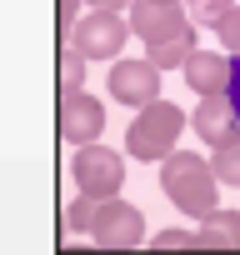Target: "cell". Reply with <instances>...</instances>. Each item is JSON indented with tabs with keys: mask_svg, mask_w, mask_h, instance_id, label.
<instances>
[{
	"mask_svg": "<svg viewBox=\"0 0 240 255\" xmlns=\"http://www.w3.org/2000/svg\"><path fill=\"white\" fill-rule=\"evenodd\" d=\"M160 190L175 200V210H185V215H210L220 200H215V190H220V180H215V170L200 160V155H190V150H170L165 155V165H160Z\"/></svg>",
	"mask_w": 240,
	"mask_h": 255,
	"instance_id": "6da1fadb",
	"label": "cell"
},
{
	"mask_svg": "<svg viewBox=\"0 0 240 255\" xmlns=\"http://www.w3.org/2000/svg\"><path fill=\"white\" fill-rule=\"evenodd\" d=\"M180 130H185V110L170 105V100H150V105H140L135 125L125 130V150L135 160H165L175 150Z\"/></svg>",
	"mask_w": 240,
	"mask_h": 255,
	"instance_id": "7a4b0ae2",
	"label": "cell"
},
{
	"mask_svg": "<svg viewBox=\"0 0 240 255\" xmlns=\"http://www.w3.org/2000/svg\"><path fill=\"white\" fill-rule=\"evenodd\" d=\"M125 20H120L115 10H90V15H80L70 30H65V50H75V55H85V60H110L120 45H125Z\"/></svg>",
	"mask_w": 240,
	"mask_h": 255,
	"instance_id": "3957f363",
	"label": "cell"
},
{
	"mask_svg": "<svg viewBox=\"0 0 240 255\" xmlns=\"http://www.w3.org/2000/svg\"><path fill=\"white\" fill-rule=\"evenodd\" d=\"M70 175H75V185H80V195H90V200H110V195H120V180H125V160H120L115 150H105V145H80V155L70 160Z\"/></svg>",
	"mask_w": 240,
	"mask_h": 255,
	"instance_id": "277c9868",
	"label": "cell"
},
{
	"mask_svg": "<svg viewBox=\"0 0 240 255\" xmlns=\"http://www.w3.org/2000/svg\"><path fill=\"white\" fill-rule=\"evenodd\" d=\"M90 240L105 245V250H130L145 240V220L135 205H125L120 195L110 200H95V215H90Z\"/></svg>",
	"mask_w": 240,
	"mask_h": 255,
	"instance_id": "5b68a950",
	"label": "cell"
},
{
	"mask_svg": "<svg viewBox=\"0 0 240 255\" xmlns=\"http://www.w3.org/2000/svg\"><path fill=\"white\" fill-rule=\"evenodd\" d=\"M130 35H140L145 45H160L180 30H190L185 20V5H175V0H130V15H125Z\"/></svg>",
	"mask_w": 240,
	"mask_h": 255,
	"instance_id": "8992f818",
	"label": "cell"
},
{
	"mask_svg": "<svg viewBox=\"0 0 240 255\" xmlns=\"http://www.w3.org/2000/svg\"><path fill=\"white\" fill-rule=\"evenodd\" d=\"M105 130V105L85 90H60V135L70 145H90Z\"/></svg>",
	"mask_w": 240,
	"mask_h": 255,
	"instance_id": "52a82bcc",
	"label": "cell"
},
{
	"mask_svg": "<svg viewBox=\"0 0 240 255\" xmlns=\"http://www.w3.org/2000/svg\"><path fill=\"white\" fill-rule=\"evenodd\" d=\"M110 95L120 100V105H150V100H160V70L150 65V60H115L110 65Z\"/></svg>",
	"mask_w": 240,
	"mask_h": 255,
	"instance_id": "ba28073f",
	"label": "cell"
},
{
	"mask_svg": "<svg viewBox=\"0 0 240 255\" xmlns=\"http://www.w3.org/2000/svg\"><path fill=\"white\" fill-rule=\"evenodd\" d=\"M190 125H195V135H200L210 150L240 135V115H235V105H230L225 95H200V110L190 115Z\"/></svg>",
	"mask_w": 240,
	"mask_h": 255,
	"instance_id": "9c48e42d",
	"label": "cell"
},
{
	"mask_svg": "<svg viewBox=\"0 0 240 255\" xmlns=\"http://www.w3.org/2000/svg\"><path fill=\"white\" fill-rule=\"evenodd\" d=\"M185 70V85L195 90V95H225V80H230V55H220V50H190V60L180 65Z\"/></svg>",
	"mask_w": 240,
	"mask_h": 255,
	"instance_id": "30bf717a",
	"label": "cell"
},
{
	"mask_svg": "<svg viewBox=\"0 0 240 255\" xmlns=\"http://www.w3.org/2000/svg\"><path fill=\"white\" fill-rule=\"evenodd\" d=\"M195 240H200V245H210V250H240V210L215 205L210 215H200Z\"/></svg>",
	"mask_w": 240,
	"mask_h": 255,
	"instance_id": "8fae6325",
	"label": "cell"
},
{
	"mask_svg": "<svg viewBox=\"0 0 240 255\" xmlns=\"http://www.w3.org/2000/svg\"><path fill=\"white\" fill-rule=\"evenodd\" d=\"M190 50H195V25L180 30V35H170V40H160V45H145V60L155 70H175V65L190 60Z\"/></svg>",
	"mask_w": 240,
	"mask_h": 255,
	"instance_id": "7c38bea8",
	"label": "cell"
},
{
	"mask_svg": "<svg viewBox=\"0 0 240 255\" xmlns=\"http://www.w3.org/2000/svg\"><path fill=\"white\" fill-rule=\"evenodd\" d=\"M210 170H215V180H220V185H235V190H240V135H235V140H225V145H215Z\"/></svg>",
	"mask_w": 240,
	"mask_h": 255,
	"instance_id": "4fadbf2b",
	"label": "cell"
},
{
	"mask_svg": "<svg viewBox=\"0 0 240 255\" xmlns=\"http://www.w3.org/2000/svg\"><path fill=\"white\" fill-rule=\"evenodd\" d=\"M185 20L195 25V30H215L225 15H230V5H235V0H185Z\"/></svg>",
	"mask_w": 240,
	"mask_h": 255,
	"instance_id": "5bb4252c",
	"label": "cell"
},
{
	"mask_svg": "<svg viewBox=\"0 0 240 255\" xmlns=\"http://www.w3.org/2000/svg\"><path fill=\"white\" fill-rule=\"evenodd\" d=\"M80 85H85V55L65 50L60 55V90H80Z\"/></svg>",
	"mask_w": 240,
	"mask_h": 255,
	"instance_id": "9a60e30c",
	"label": "cell"
},
{
	"mask_svg": "<svg viewBox=\"0 0 240 255\" xmlns=\"http://www.w3.org/2000/svg\"><path fill=\"white\" fill-rule=\"evenodd\" d=\"M215 30H220V45H225V55H240V0L230 5V15H225Z\"/></svg>",
	"mask_w": 240,
	"mask_h": 255,
	"instance_id": "2e32d148",
	"label": "cell"
},
{
	"mask_svg": "<svg viewBox=\"0 0 240 255\" xmlns=\"http://www.w3.org/2000/svg\"><path fill=\"white\" fill-rule=\"evenodd\" d=\"M90 215H95V200H90V195H80V200L65 210V230H90Z\"/></svg>",
	"mask_w": 240,
	"mask_h": 255,
	"instance_id": "e0dca14e",
	"label": "cell"
},
{
	"mask_svg": "<svg viewBox=\"0 0 240 255\" xmlns=\"http://www.w3.org/2000/svg\"><path fill=\"white\" fill-rule=\"evenodd\" d=\"M195 230H160L155 235V250H195Z\"/></svg>",
	"mask_w": 240,
	"mask_h": 255,
	"instance_id": "ac0fdd59",
	"label": "cell"
},
{
	"mask_svg": "<svg viewBox=\"0 0 240 255\" xmlns=\"http://www.w3.org/2000/svg\"><path fill=\"white\" fill-rule=\"evenodd\" d=\"M225 100L235 105V115H240V55H230V80H225Z\"/></svg>",
	"mask_w": 240,
	"mask_h": 255,
	"instance_id": "d6986e66",
	"label": "cell"
},
{
	"mask_svg": "<svg viewBox=\"0 0 240 255\" xmlns=\"http://www.w3.org/2000/svg\"><path fill=\"white\" fill-rule=\"evenodd\" d=\"M80 5H85V0H60V25H65V30L80 20Z\"/></svg>",
	"mask_w": 240,
	"mask_h": 255,
	"instance_id": "ffe728a7",
	"label": "cell"
},
{
	"mask_svg": "<svg viewBox=\"0 0 240 255\" xmlns=\"http://www.w3.org/2000/svg\"><path fill=\"white\" fill-rule=\"evenodd\" d=\"M90 5H95V10H115V15H120V5H130V0H90Z\"/></svg>",
	"mask_w": 240,
	"mask_h": 255,
	"instance_id": "44dd1931",
	"label": "cell"
},
{
	"mask_svg": "<svg viewBox=\"0 0 240 255\" xmlns=\"http://www.w3.org/2000/svg\"><path fill=\"white\" fill-rule=\"evenodd\" d=\"M175 5H185V0H175Z\"/></svg>",
	"mask_w": 240,
	"mask_h": 255,
	"instance_id": "7402d4cb",
	"label": "cell"
}]
</instances>
